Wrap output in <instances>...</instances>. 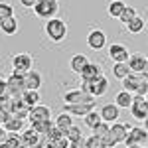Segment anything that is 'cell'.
<instances>
[{
  "label": "cell",
  "instance_id": "6da1fadb",
  "mask_svg": "<svg viewBox=\"0 0 148 148\" xmlns=\"http://www.w3.org/2000/svg\"><path fill=\"white\" fill-rule=\"evenodd\" d=\"M44 32H46V36L51 42H56V44L57 42H63L67 38V24L63 22V20H59V18H51V20L46 22Z\"/></svg>",
  "mask_w": 148,
  "mask_h": 148
},
{
  "label": "cell",
  "instance_id": "7a4b0ae2",
  "mask_svg": "<svg viewBox=\"0 0 148 148\" xmlns=\"http://www.w3.org/2000/svg\"><path fill=\"white\" fill-rule=\"evenodd\" d=\"M81 91H85V93H89L91 97H103L105 93L109 91V81H107V77L105 75H101V77H97V79H91V81H87V79H81V87H79Z\"/></svg>",
  "mask_w": 148,
  "mask_h": 148
},
{
  "label": "cell",
  "instance_id": "3957f363",
  "mask_svg": "<svg viewBox=\"0 0 148 148\" xmlns=\"http://www.w3.org/2000/svg\"><path fill=\"white\" fill-rule=\"evenodd\" d=\"M32 10L36 12L38 18H42V20L47 22V20L56 18L57 10H59V2H57V0H38Z\"/></svg>",
  "mask_w": 148,
  "mask_h": 148
},
{
  "label": "cell",
  "instance_id": "277c9868",
  "mask_svg": "<svg viewBox=\"0 0 148 148\" xmlns=\"http://www.w3.org/2000/svg\"><path fill=\"white\" fill-rule=\"evenodd\" d=\"M12 69H14L12 73L16 75H26L28 71L34 69V57L30 53H16L12 57Z\"/></svg>",
  "mask_w": 148,
  "mask_h": 148
},
{
  "label": "cell",
  "instance_id": "5b68a950",
  "mask_svg": "<svg viewBox=\"0 0 148 148\" xmlns=\"http://www.w3.org/2000/svg\"><path fill=\"white\" fill-rule=\"evenodd\" d=\"M20 138H22V144L26 148H42V146L47 144V136L36 132L32 126H30L28 130H22V132H20Z\"/></svg>",
  "mask_w": 148,
  "mask_h": 148
},
{
  "label": "cell",
  "instance_id": "8992f818",
  "mask_svg": "<svg viewBox=\"0 0 148 148\" xmlns=\"http://www.w3.org/2000/svg\"><path fill=\"white\" fill-rule=\"evenodd\" d=\"M63 103L65 105H95V97L81 89H71L63 95Z\"/></svg>",
  "mask_w": 148,
  "mask_h": 148
},
{
  "label": "cell",
  "instance_id": "52a82bcc",
  "mask_svg": "<svg viewBox=\"0 0 148 148\" xmlns=\"http://www.w3.org/2000/svg\"><path fill=\"white\" fill-rule=\"evenodd\" d=\"M26 85H24V75H16L12 73L10 77L6 79V93L10 95L12 99H22Z\"/></svg>",
  "mask_w": 148,
  "mask_h": 148
},
{
  "label": "cell",
  "instance_id": "ba28073f",
  "mask_svg": "<svg viewBox=\"0 0 148 148\" xmlns=\"http://www.w3.org/2000/svg\"><path fill=\"white\" fill-rule=\"evenodd\" d=\"M130 113H132V116L138 119V121L148 119V103H146V97L134 95V97H132V105H130Z\"/></svg>",
  "mask_w": 148,
  "mask_h": 148
},
{
  "label": "cell",
  "instance_id": "9c48e42d",
  "mask_svg": "<svg viewBox=\"0 0 148 148\" xmlns=\"http://www.w3.org/2000/svg\"><path fill=\"white\" fill-rule=\"evenodd\" d=\"M28 121H30V125L44 123V121H51V111H49V107H46V105H36V107H32L30 113H28Z\"/></svg>",
  "mask_w": 148,
  "mask_h": 148
},
{
  "label": "cell",
  "instance_id": "30bf717a",
  "mask_svg": "<svg viewBox=\"0 0 148 148\" xmlns=\"http://www.w3.org/2000/svg\"><path fill=\"white\" fill-rule=\"evenodd\" d=\"M148 140V130L146 128H140V126H132L130 130H128V134L125 138V144L126 146H132V144H144Z\"/></svg>",
  "mask_w": 148,
  "mask_h": 148
},
{
  "label": "cell",
  "instance_id": "8fae6325",
  "mask_svg": "<svg viewBox=\"0 0 148 148\" xmlns=\"http://www.w3.org/2000/svg\"><path fill=\"white\" fill-rule=\"evenodd\" d=\"M87 46L91 47V49H103V47L107 46V34L103 32V30H99V28H95V30H91L89 34H87Z\"/></svg>",
  "mask_w": 148,
  "mask_h": 148
},
{
  "label": "cell",
  "instance_id": "7c38bea8",
  "mask_svg": "<svg viewBox=\"0 0 148 148\" xmlns=\"http://www.w3.org/2000/svg\"><path fill=\"white\" fill-rule=\"evenodd\" d=\"M128 56L130 53H128L126 46H123V44H111V47H109V57L114 63H126Z\"/></svg>",
  "mask_w": 148,
  "mask_h": 148
},
{
  "label": "cell",
  "instance_id": "4fadbf2b",
  "mask_svg": "<svg viewBox=\"0 0 148 148\" xmlns=\"http://www.w3.org/2000/svg\"><path fill=\"white\" fill-rule=\"evenodd\" d=\"M99 114H101L103 123L113 125V123H116V119H119V114H121V109H119L114 103H109V105H105L101 111H99Z\"/></svg>",
  "mask_w": 148,
  "mask_h": 148
},
{
  "label": "cell",
  "instance_id": "5bb4252c",
  "mask_svg": "<svg viewBox=\"0 0 148 148\" xmlns=\"http://www.w3.org/2000/svg\"><path fill=\"white\" fill-rule=\"evenodd\" d=\"M95 109V105H63V113L71 116H87Z\"/></svg>",
  "mask_w": 148,
  "mask_h": 148
},
{
  "label": "cell",
  "instance_id": "9a60e30c",
  "mask_svg": "<svg viewBox=\"0 0 148 148\" xmlns=\"http://www.w3.org/2000/svg\"><path fill=\"white\" fill-rule=\"evenodd\" d=\"M24 85H26V91H38L40 85H42V75H40L36 69L28 71V73L24 75Z\"/></svg>",
  "mask_w": 148,
  "mask_h": 148
},
{
  "label": "cell",
  "instance_id": "2e32d148",
  "mask_svg": "<svg viewBox=\"0 0 148 148\" xmlns=\"http://www.w3.org/2000/svg\"><path fill=\"white\" fill-rule=\"evenodd\" d=\"M126 63H128V67H130L132 73H140V71L144 69V65L148 63V59L142 56V53H130L128 59H126Z\"/></svg>",
  "mask_w": 148,
  "mask_h": 148
},
{
  "label": "cell",
  "instance_id": "e0dca14e",
  "mask_svg": "<svg viewBox=\"0 0 148 148\" xmlns=\"http://www.w3.org/2000/svg\"><path fill=\"white\" fill-rule=\"evenodd\" d=\"M144 79H146V77H142L140 73H130V75H126L125 79H123V87H125V91H128V93H136L138 85Z\"/></svg>",
  "mask_w": 148,
  "mask_h": 148
},
{
  "label": "cell",
  "instance_id": "ac0fdd59",
  "mask_svg": "<svg viewBox=\"0 0 148 148\" xmlns=\"http://www.w3.org/2000/svg\"><path fill=\"white\" fill-rule=\"evenodd\" d=\"M81 75V79H87V81H91V79H97V77H101L103 75V69L99 63H87L85 67H83V71L79 73Z\"/></svg>",
  "mask_w": 148,
  "mask_h": 148
},
{
  "label": "cell",
  "instance_id": "d6986e66",
  "mask_svg": "<svg viewBox=\"0 0 148 148\" xmlns=\"http://www.w3.org/2000/svg\"><path fill=\"white\" fill-rule=\"evenodd\" d=\"M109 132H111V134L114 136V140H116V142L121 144V142H125L126 134H128V128H126V125H121V123H113Z\"/></svg>",
  "mask_w": 148,
  "mask_h": 148
},
{
  "label": "cell",
  "instance_id": "ffe728a7",
  "mask_svg": "<svg viewBox=\"0 0 148 148\" xmlns=\"http://www.w3.org/2000/svg\"><path fill=\"white\" fill-rule=\"evenodd\" d=\"M87 63H89V59L83 56V53H75V56L71 57V61H69V67H71L73 73H81Z\"/></svg>",
  "mask_w": 148,
  "mask_h": 148
},
{
  "label": "cell",
  "instance_id": "44dd1931",
  "mask_svg": "<svg viewBox=\"0 0 148 148\" xmlns=\"http://www.w3.org/2000/svg\"><path fill=\"white\" fill-rule=\"evenodd\" d=\"M53 125H56V128H59V130H61V132L65 134V130H67L69 126L73 125V116L61 111V114H57V119L53 121Z\"/></svg>",
  "mask_w": 148,
  "mask_h": 148
},
{
  "label": "cell",
  "instance_id": "7402d4cb",
  "mask_svg": "<svg viewBox=\"0 0 148 148\" xmlns=\"http://www.w3.org/2000/svg\"><path fill=\"white\" fill-rule=\"evenodd\" d=\"M0 30H2L6 36H14L16 34V32H18V20H16V16L2 20V22H0Z\"/></svg>",
  "mask_w": 148,
  "mask_h": 148
},
{
  "label": "cell",
  "instance_id": "603a6c76",
  "mask_svg": "<svg viewBox=\"0 0 148 148\" xmlns=\"http://www.w3.org/2000/svg\"><path fill=\"white\" fill-rule=\"evenodd\" d=\"M132 93L128 91H121L116 97H114V105L119 107V109H130V105H132Z\"/></svg>",
  "mask_w": 148,
  "mask_h": 148
},
{
  "label": "cell",
  "instance_id": "cb8c5ba5",
  "mask_svg": "<svg viewBox=\"0 0 148 148\" xmlns=\"http://www.w3.org/2000/svg\"><path fill=\"white\" fill-rule=\"evenodd\" d=\"M2 126H4L6 132H18V134H20V132L24 130V121L22 119H16V116H10Z\"/></svg>",
  "mask_w": 148,
  "mask_h": 148
},
{
  "label": "cell",
  "instance_id": "d4e9b609",
  "mask_svg": "<svg viewBox=\"0 0 148 148\" xmlns=\"http://www.w3.org/2000/svg\"><path fill=\"white\" fill-rule=\"evenodd\" d=\"M22 101H24V105H26L28 109H32V107H36V105H40V93L38 91H24Z\"/></svg>",
  "mask_w": 148,
  "mask_h": 148
},
{
  "label": "cell",
  "instance_id": "484cf974",
  "mask_svg": "<svg viewBox=\"0 0 148 148\" xmlns=\"http://www.w3.org/2000/svg\"><path fill=\"white\" fill-rule=\"evenodd\" d=\"M125 2L123 0H113L111 4H109V8H107V12H109V16L111 18H119L121 14H123V10H125Z\"/></svg>",
  "mask_w": 148,
  "mask_h": 148
},
{
  "label": "cell",
  "instance_id": "4316f807",
  "mask_svg": "<svg viewBox=\"0 0 148 148\" xmlns=\"http://www.w3.org/2000/svg\"><path fill=\"white\" fill-rule=\"evenodd\" d=\"M132 71H130V67H128V63H114L113 65V75L116 77V79H125L126 75H130Z\"/></svg>",
  "mask_w": 148,
  "mask_h": 148
},
{
  "label": "cell",
  "instance_id": "83f0119b",
  "mask_svg": "<svg viewBox=\"0 0 148 148\" xmlns=\"http://www.w3.org/2000/svg\"><path fill=\"white\" fill-rule=\"evenodd\" d=\"M144 26H146V24H144V20H142L140 16H136V18L132 20V22L126 24V30H128L130 34H140V32L144 30Z\"/></svg>",
  "mask_w": 148,
  "mask_h": 148
},
{
  "label": "cell",
  "instance_id": "f1b7e54d",
  "mask_svg": "<svg viewBox=\"0 0 148 148\" xmlns=\"http://www.w3.org/2000/svg\"><path fill=\"white\" fill-rule=\"evenodd\" d=\"M83 121H85V125L89 126L91 130H93V128H95V126H97V125H99V123H103L101 114L97 113L95 109H93V111H91V113H89V114H87V116H83Z\"/></svg>",
  "mask_w": 148,
  "mask_h": 148
},
{
  "label": "cell",
  "instance_id": "f546056e",
  "mask_svg": "<svg viewBox=\"0 0 148 148\" xmlns=\"http://www.w3.org/2000/svg\"><path fill=\"white\" fill-rule=\"evenodd\" d=\"M136 16H138V14H136V10H134L132 6H125V10H123V14L119 16V20H121V22L126 26L128 22H132V20H134Z\"/></svg>",
  "mask_w": 148,
  "mask_h": 148
},
{
  "label": "cell",
  "instance_id": "4dcf8cb0",
  "mask_svg": "<svg viewBox=\"0 0 148 148\" xmlns=\"http://www.w3.org/2000/svg\"><path fill=\"white\" fill-rule=\"evenodd\" d=\"M53 126H56V125H53V121H44V123H36V125H32V128H34L36 132H40V134L46 136Z\"/></svg>",
  "mask_w": 148,
  "mask_h": 148
},
{
  "label": "cell",
  "instance_id": "1f68e13d",
  "mask_svg": "<svg viewBox=\"0 0 148 148\" xmlns=\"http://www.w3.org/2000/svg\"><path fill=\"white\" fill-rule=\"evenodd\" d=\"M12 16H14L12 4H8V2H0V22L6 20V18H12Z\"/></svg>",
  "mask_w": 148,
  "mask_h": 148
},
{
  "label": "cell",
  "instance_id": "d6a6232c",
  "mask_svg": "<svg viewBox=\"0 0 148 148\" xmlns=\"http://www.w3.org/2000/svg\"><path fill=\"white\" fill-rule=\"evenodd\" d=\"M6 144L10 148H18V146H24L22 144V138L18 132H8V136H6Z\"/></svg>",
  "mask_w": 148,
  "mask_h": 148
},
{
  "label": "cell",
  "instance_id": "836d02e7",
  "mask_svg": "<svg viewBox=\"0 0 148 148\" xmlns=\"http://www.w3.org/2000/svg\"><path fill=\"white\" fill-rule=\"evenodd\" d=\"M79 136H83V134H81V128L77 125H71L67 130H65V138H67L69 142H71V140H77Z\"/></svg>",
  "mask_w": 148,
  "mask_h": 148
},
{
  "label": "cell",
  "instance_id": "e575fe53",
  "mask_svg": "<svg viewBox=\"0 0 148 148\" xmlns=\"http://www.w3.org/2000/svg\"><path fill=\"white\" fill-rule=\"evenodd\" d=\"M111 130V125L109 123H99V125L93 128V136H99V138H103L107 132Z\"/></svg>",
  "mask_w": 148,
  "mask_h": 148
},
{
  "label": "cell",
  "instance_id": "d590c367",
  "mask_svg": "<svg viewBox=\"0 0 148 148\" xmlns=\"http://www.w3.org/2000/svg\"><path fill=\"white\" fill-rule=\"evenodd\" d=\"M85 148H105V144H103V138L99 136H89L87 140H85Z\"/></svg>",
  "mask_w": 148,
  "mask_h": 148
},
{
  "label": "cell",
  "instance_id": "8d00e7d4",
  "mask_svg": "<svg viewBox=\"0 0 148 148\" xmlns=\"http://www.w3.org/2000/svg\"><path fill=\"white\" fill-rule=\"evenodd\" d=\"M103 144H105V148H114L116 144H119V142L114 140V136L111 134V132H107V134L103 136Z\"/></svg>",
  "mask_w": 148,
  "mask_h": 148
},
{
  "label": "cell",
  "instance_id": "74e56055",
  "mask_svg": "<svg viewBox=\"0 0 148 148\" xmlns=\"http://www.w3.org/2000/svg\"><path fill=\"white\" fill-rule=\"evenodd\" d=\"M46 136H47V142H53V140H57L59 136H63V132H61L59 128H56V126H53V128H51V130L47 132Z\"/></svg>",
  "mask_w": 148,
  "mask_h": 148
},
{
  "label": "cell",
  "instance_id": "f35d334b",
  "mask_svg": "<svg viewBox=\"0 0 148 148\" xmlns=\"http://www.w3.org/2000/svg\"><path fill=\"white\" fill-rule=\"evenodd\" d=\"M49 144H53L56 148H69V140L65 138V134H63V136H59V138H57V140L49 142Z\"/></svg>",
  "mask_w": 148,
  "mask_h": 148
},
{
  "label": "cell",
  "instance_id": "ab89813d",
  "mask_svg": "<svg viewBox=\"0 0 148 148\" xmlns=\"http://www.w3.org/2000/svg\"><path fill=\"white\" fill-rule=\"evenodd\" d=\"M134 95H140V97H146L148 95V79H144L140 85H138V89H136V93Z\"/></svg>",
  "mask_w": 148,
  "mask_h": 148
},
{
  "label": "cell",
  "instance_id": "60d3db41",
  "mask_svg": "<svg viewBox=\"0 0 148 148\" xmlns=\"http://www.w3.org/2000/svg\"><path fill=\"white\" fill-rule=\"evenodd\" d=\"M85 140L87 138H83V136H79L77 140H71L69 142V148H85Z\"/></svg>",
  "mask_w": 148,
  "mask_h": 148
},
{
  "label": "cell",
  "instance_id": "b9f144b4",
  "mask_svg": "<svg viewBox=\"0 0 148 148\" xmlns=\"http://www.w3.org/2000/svg\"><path fill=\"white\" fill-rule=\"evenodd\" d=\"M36 2H38V0H20V4H22L24 8H34Z\"/></svg>",
  "mask_w": 148,
  "mask_h": 148
},
{
  "label": "cell",
  "instance_id": "7bdbcfd3",
  "mask_svg": "<svg viewBox=\"0 0 148 148\" xmlns=\"http://www.w3.org/2000/svg\"><path fill=\"white\" fill-rule=\"evenodd\" d=\"M4 93H6V79L0 77V95H4Z\"/></svg>",
  "mask_w": 148,
  "mask_h": 148
},
{
  "label": "cell",
  "instance_id": "ee69618b",
  "mask_svg": "<svg viewBox=\"0 0 148 148\" xmlns=\"http://www.w3.org/2000/svg\"><path fill=\"white\" fill-rule=\"evenodd\" d=\"M140 75H142V77H146V79H148V63L144 65V69L140 71Z\"/></svg>",
  "mask_w": 148,
  "mask_h": 148
},
{
  "label": "cell",
  "instance_id": "f6af8a7d",
  "mask_svg": "<svg viewBox=\"0 0 148 148\" xmlns=\"http://www.w3.org/2000/svg\"><path fill=\"white\" fill-rule=\"evenodd\" d=\"M42 148H56V146H53V144H49V142H47L46 146H42Z\"/></svg>",
  "mask_w": 148,
  "mask_h": 148
},
{
  "label": "cell",
  "instance_id": "bcb514c9",
  "mask_svg": "<svg viewBox=\"0 0 148 148\" xmlns=\"http://www.w3.org/2000/svg\"><path fill=\"white\" fill-rule=\"evenodd\" d=\"M126 148H142L140 144H132V146H126Z\"/></svg>",
  "mask_w": 148,
  "mask_h": 148
},
{
  "label": "cell",
  "instance_id": "7dc6e473",
  "mask_svg": "<svg viewBox=\"0 0 148 148\" xmlns=\"http://www.w3.org/2000/svg\"><path fill=\"white\" fill-rule=\"evenodd\" d=\"M0 148H10V146H8L6 142H2V144H0Z\"/></svg>",
  "mask_w": 148,
  "mask_h": 148
},
{
  "label": "cell",
  "instance_id": "c3c4849f",
  "mask_svg": "<svg viewBox=\"0 0 148 148\" xmlns=\"http://www.w3.org/2000/svg\"><path fill=\"white\" fill-rule=\"evenodd\" d=\"M144 128L148 130V119H144Z\"/></svg>",
  "mask_w": 148,
  "mask_h": 148
},
{
  "label": "cell",
  "instance_id": "681fc988",
  "mask_svg": "<svg viewBox=\"0 0 148 148\" xmlns=\"http://www.w3.org/2000/svg\"><path fill=\"white\" fill-rule=\"evenodd\" d=\"M146 103H148V95H146Z\"/></svg>",
  "mask_w": 148,
  "mask_h": 148
},
{
  "label": "cell",
  "instance_id": "f907efd6",
  "mask_svg": "<svg viewBox=\"0 0 148 148\" xmlns=\"http://www.w3.org/2000/svg\"><path fill=\"white\" fill-rule=\"evenodd\" d=\"M18 148H26V146H18Z\"/></svg>",
  "mask_w": 148,
  "mask_h": 148
},
{
  "label": "cell",
  "instance_id": "816d5d0a",
  "mask_svg": "<svg viewBox=\"0 0 148 148\" xmlns=\"http://www.w3.org/2000/svg\"><path fill=\"white\" fill-rule=\"evenodd\" d=\"M0 109H2V105H0Z\"/></svg>",
  "mask_w": 148,
  "mask_h": 148
},
{
  "label": "cell",
  "instance_id": "f5cc1de1",
  "mask_svg": "<svg viewBox=\"0 0 148 148\" xmlns=\"http://www.w3.org/2000/svg\"><path fill=\"white\" fill-rule=\"evenodd\" d=\"M146 26H148V24H146Z\"/></svg>",
  "mask_w": 148,
  "mask_h": 148
}]
</instances>
